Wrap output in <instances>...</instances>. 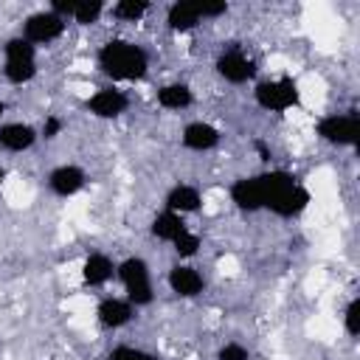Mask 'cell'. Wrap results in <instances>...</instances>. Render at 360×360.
I'll return each instance as SVG.
<instances>
[{"label":"cell","mask_w":360,"mask_h":360,"mask_svg":"<svg viewBox=\"0 0 360 360\" xmlns=\"http://www.w3.org/2000/svg\"><path fill=\"white\" fill-rule=\"evenodd\" d=\"M98 68L115 82H135L146 76L149 56L141 45L127 39H110L98 51Z\"/></svg>","instance_id":"cell-1"},{"label":"cell","mask_w":360,"mask_h":360,"mask_svg":"<svg viewBox=\"0 0 360 360\" xmlns=\"http://www.w3.org/2000/svg\"><path fill=\"white\" fill-rule=\"evenodd\" d=\"M115 276L121 278V284L127 290V301L132 307L152 304V298H155V292H152V276H149V264L141 256H129L121 264H115Z\"/></svg>","instance_id":"cell-2"},{"label":"cell","mask_w":360,"mask_h":360,"mask_svg":"<svg viewBox=\"0 0 360 360\" xmlns=\"http://www.w3.org/2000/svg\"><path fill=\"white\" fill-rule=\"evenodd\" d=\"M256 104L267 112H287L301 101V90L298 82L290 76H278V79H264L256 84L253 90Z\"/></svg>","instance_id":"cell-3"},{"label":"cell","mask_w":360,"mask_h":360,"mask_svg":"<svg viewBox=\"0 0 360 360\" xmlns=\"http://www.w3.org/2000/svg\"><path fill=\"white\" fill-rule=\"evenodd\" d=\"M3 76L11 82V84H25L37 76V51L28 39L22 37H14L3 45Z\"/></svg>","instance_id":"cell-4"},{"label":"cell","mask_w":360,"mask_h":360,"mask_svg":"<svg viewBox=\"0 0 360 360\" xmlns=\"http://www.w3.org/2000/svg\"><path fill=\"white\" fill-rule=\"evenodd\" d=\"M318 138L335 146H354L360 138V118L357 112H343V115H323L315 127Z\"/></svg>","instance_id":"cell-5"},{"label":"cell","mask_w":360,"mask_h":360,"mask_svg":"<svg viewBox=\"0 0 360 360\" xmlns=\"http://www.w3.org/2000/svg\"><path fill=\"white\" fill-rule=\"evenodd\" d=\"M65 22L68 20H62L51 8L48 11H37L22 22V39H28L31 45H48V42H53V39H59L65 34Z\"/></svg>","instance_id":"cell-6"},{"label":"cell","mask_w":360,"mask_h":360,"mask_svg":"<svg viewBox=\"0 0 360 360\" xmlns=\"http://www.w3.org/2000/svg\"><path fill=\"white\" fill-rule=\"evenodd\" d=\"M217 73L231 84H245L256 73V62L242 48H228L217 56Z\"/></svg>","instance_id":"cell-7"},{"label":"cell","mask_w":360,"mask_h":360,"mask_svg":"<svg viewBox=\"0 0 360 360\" xmlns=\"http://www.w3.org/2000/svg\"><path fill=\"white\" fill-rule=\"evenodd\" d=\"M307 205H309V191L295 180L290 186L278 188L276 194H270L267 202H264V208L273 211L276 217H298Z\"/></svg>","instance_id":"cell-8"},{"label":"cell","mask_w":360,"mask_h":360,"mask_svg":"<svg viewBox=\"0 0 360 360\" xmlns=\"http://www.w3.org/2000/svg\"><path fill=\"white\" fill-rule=\"evenodd\" d=\"M231 200L239 211H259L264 208L267 200V188H264V177L253 174V177H239L231 186Z\"/></svg>","instance_id":"cell-9"},{"label":"cell","mask_w":360,"mask_h":360,"mask_svg":"<svg viewBox=\"0 0 360 360\" xmlns=\"http://www.w3.org/2000/svg\"><path fill=\"white\" fill-rule=\"evenodd\" d=\"M51 11L59 14L62 20L70 17L79 25H93L104 14V3L101 0H53L51 3Z\"/></svg>","instance_id":"cell-10"},{"label":"cell","mask_w":360,"mask_h":360,"mask_svg":"<svg viewBox=\"0 0 360 360\" xmlns=\"http://www.w3.org/2000/svg\"><path fill=\"white\" fill-rule=\"evenodd\" d=\"M127 104H129L127 93L124 90H115V87H101V90H96L87 98V110L96 118H118L127 110Z\"/></svg>","instance_id":"cell-11"},{"label":"cell","mask_w":360,"mask_h":360,"mask_svg":"<svg viewBox=\"0 0 360 360\" xmlns=\"http://www.w3.org/2000/svg\"><path fill=\"white\" fill-rule=\"evenodd\" d=\"M84 180H87V174L79 166H73V163L56 166L48 174V186H51V191L56 197H73V194H79L84 188Z\"/></svg>","instance_id":"cell-12"},{"label":"cell","mask_w":360,"mask_h":360,"mask_svg":"<svg viewBox=\"0 0 360 360\" xmlns=\"http://www.w3.org/2000/svg\"><path fill=\"white\" fill-rule=\"evenodd\" d=\"M183 146L191 149V152H208L219 143V129L208 121H191L183 127V135H180Z\"/></svg>","instance_id":"cell-13"},{"label":"cell","mask_w":360,"mask_h":360,"mask_svg":"<svg viewBox=\"0 0 360 360\" xmlns=\"http://www.w3.org/2000/svg\"><path fill=\"white\" fill-rule=\"evenodd\" d=\"M135 315V307L127 301V298H104L98 307H96V318L101 326L107 329H121L132 321Z\"/></svg>","instance_id":"cell-14"},{"label":"cell","mask_w":360,"mask_h":360,"mask_svg":"<svg viewBox=\"0 0 360 360\" xmlns=\"http://www.w3.org/2000/svg\"><path fill=\"white\" fill-rule=\"evenodd\" d=\"M166 281H169V290L174 295H180V298H194V295L202 292V276L188 264H174L169 270Z\"/></svg>","instance_id":"cell-15"},{"label":"cell","mask_w":360,"mask_h":360,"mask_svg":"<svg viewBox=\"0 0 360 360\" xmlns=\"http://www.w3.org/2000/svg\"><path fill=\"white\" fill-rule=\"evenodd\" d=\"M34 141H37V129L31 124L11 121L0 127V149L6 152H25L34 146Z\"/></svg>","instance_id":"cell-16"},{"label":"cell","mask_w":360,"mask_h":360,"mask_svg":"<svg viewBox=\"0 0 360 360\" xmlns=\"http://www.w3.org/2000/svg\"><path fill=\"white\" fill-rule=\"evenodd\" d=\"M115 276V264L107 253H90L82 264V281L87 287H104Z\"/></svg>","instance_id":"cell-17"},{"label":"cell","mask_w":360,"mask_h":360,"mask_svg":"<svg viewBox=\"0 0 360 360\" xmlns=\"http://www.w3.org/2000/svg\"><path fill=\"white\" fill-rule=\"evenodd\" d=\"M202 205V197H200V191L194 188V186H188V183H177L174 188H169V194H166V211H172V214H194L197 208Z\"/></svg>","instance_id":"cell-18"},{"label":"cell","mask_w":360,"mask_h":360,"mask_svg":"<svg viewBox=\"0 0 360 360\" xmlns=\"http://www.w3.org/2000/svg\"><path fill=\"white\" fill-rule=\"evenodd\" d=\"M202 20H200V11H197V3H172L169 11H166V25L172 31H191Z\"/></svg>","instance_id":"cell-19"},{"label":"cell","mask_w":360,"mask_h":360,"mask_svg":"<svg viewBox=\"0 0 360 360\" xmlns=\"http://www.w3.org/2000/svg\"><path fill=\"white\" fill-rule=\"evenodd\" d=\"M191 101H194V93L183 82H172L158 90V104L163 110H186V107H191Z\"/></svg>","instance_id":"cell-20"},{"label":"cell","mask_w":360,"mask_h":360,"mask_svg":"<svg viewBox=\"0 0 360 360\" xmlns=\"http://www.w3.org/2000/svg\"><path fill=\"white\" fill-rule=\"evenodd\" d=\"M152 236H158L160 242H174L183 231H186V222L180 214H172V211H160L155 219H152Z\"/></svg>","instance_id":"cell-21"},{"label":"cell","mask_w":360,"mask_h":360,"mask_svg":"<svg viewBox=\"0 0 360 360\" xmlns=\"http://www.w3.org/2000/svg\"><path fill=\"white\" fill-rule=\"evenodd\" d=\"M110 11H112V17L121 20V22H138V20L149 11V3H143V0H118Z\"/></svg>","instance_id":"cell-22"},{"label":"cell","mask_w":360,"mask_h":360,"mask_svg":"<svg viewBox=\"0 0 360 360\" xmlns=\"http://www.w3.org/2000/svg\"><path fill=\"white\" fill-rule=\"evenodd\" d=\"M343 329L349 338H357L360 332V298H352L343 309Z\"/></svg>","instance_id":"cell-23"},{"label":"cell","mask_w":360,"mask_h":360,"mask_svg":"<svg viewBox=\"0 0 360 360\" xmlns=\"http://www.w3.org/2000/svg\"><path fill=\"white\" fill-rule=\"evenodd\" d=\"M174 245V250H177V256H183V259H188V256H194L197 250H200V236L197 233H191L188 228L172 242Z\"/></svg>","instance_id":"cell-24"},{"label":"cell","mask_w":360,"mask_h":360,"mask_svg":"<svg viewBox=\"0 0 360 360\" xmlns=\"http://www.w3.org/2000/svg\"><path fill=\"white\" fill-rule=\"evenodd\" d=\"M107 360H158V357L143 349H135V346H115Z\"/></svg>","instance_id":"cell-25"},{"label":"cell","mask_w":360,"mask_h":360,"mask_svg":"<svg viewBox=\"0 0 360 360\" xmlns=\"http://www.w3.org/2000/svg\"><path fill=\"white\" fill-rule=\"evenodd\" d=\"M217 360H250V352L242 343H225L217 352Z\"/></svg>","instance_id":"cell-26"},{"label":"cell","mask_w":360,"mask_h":360,"mask_svg":"<svg viewBox=\"0 0 360 360\" xmlns=\"http://www.w3.org/2000/svg\"><path fill=\"white\" fill-rule=\"evenodd\" d=\"M197 11H200V20H211V17L225 14L228 3H197Z\"/></svg>","instance_id":"cell-27"},{"label":"cell","mask_w":360,"mask_h":360,"mask_svg":"<svg viewBox=\"0 0 360 360\" xmlns=\"http://www.w3.org/2000/svg\"><path fill=\"white\" fill-rule=\"evenodd\" d=\"M59 129H62V121H59V118H48L45 127H42V135H45V138H56Z\"/></svg>","instance_id":"cell-28"},{"label":"cell","mask_w":360,"mask_h":360,"mask_svg":"<svg viewBox=\"0 0 360 360\" xmlns=\"http://www.w3.org/2000/svg\"><path fill=\"white\" fill-rule=\"evenodd\" d=\"M3 183H6V172L0 169V188H3Z\"/></svg>","instance_id":"cell-29"},{"label":"cell","mask_w":360,"mask_h":360,"mask_svg":"<svg viewBox=\"0 0 360 360\" xmlns=\"http://www.w3.org/2000/svg\"><path fill=\"white\" fill-rule=\"evenodd\" d=\"M3 112H6V107H3V101H0V115H3Z\"/></svg>","instance_id":"cell-30"}]
</instances>
